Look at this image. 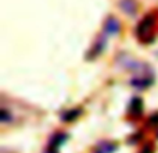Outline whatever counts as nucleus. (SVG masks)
<instances>
[{"instance_id":"f257e3e1","label":"nucleus","mask_w":158,"mask_h":153,"mask_svg":"<svg viewBox=\"0 0 158 153\" xmlns=\"http://www.w3.org/2000/svg\"><path fill=\"white\" fill-rule=\"evenodd\" d=\"M104 29H106L107 33H111V35L119 32V22H118V20H115L114 17L107 18L106 24H104Z\"/></svg>"},{"instance_id":"f03ea898","label":"nucleus","mask_w":158,"mask_h":153,"mask_svg":"<svg viewBox=\"0 0 158 153\" xmlns=\"http://www.w3.org/2000/svg\"><path fill=\"white\" fill-rule=\"evenodd\" d=\"M153 22H154L153 18H146V20H143L142 24L137 27V33H140L142 31H144V33H143L142 38H146V36H147V33L150 32L151 27H153Z\"/></svg>"},{"instance_id":"7ed1b4c3","label":"nucleus","mask_w":158,"mask_h":153,"mask_svg":"<svg viewBox=\"0 0 158 153\" xmlns=\"http://www.w3.org/2000/svg\"><path fill=\"white\" fill-rule=\"evenodd\" d=\"M115 145L111 142H103L100 143V145L97 146V149H96V153H112L115 151Z\"/></svg>"},{"instance_id":"20e7f679","label":"nucleus","mask_w":158,"mask_h":153,"mask_svg":"<svg viewBox=\"0 0 158 153\" xmlns=\"http://www.w3.org/2000/svg\"><path fill=\"white\" fill-rule=\"evenodd\" d=\"M121 8H122L123 11H126L128 14H133L135 10H136L133 0H122V2H121Z\"/></svg>"},{"instance_id":"39448f33","label":"nucleus","mask_w":158,"mask_h":153,"mask_svg":"<svg viewBox=\"0 0 158 153\" xmlns=\"http://www.w3.org/2000/svg\"><path fill=\"white\" fill-rule=\"evenodd\" d=\"M132 109H133L135 114H140L142 113V102H140V99L132 100Z\"/></svg>"},{"instance_id":"423d86ee","label":"nucleus","mask_w":158,"mask_h":153,"mask_svg":"<svg viewBox=\"0 0 158 153\" xmlns=\"http://www.w3.org/2000/svg\"><path fill=\"white\" fill-rule=\"evenodd\" d=\"M142 153H153V152H151V148H148V146H147V148H144V149H143Z\"/></svg>"}]
</instances>
